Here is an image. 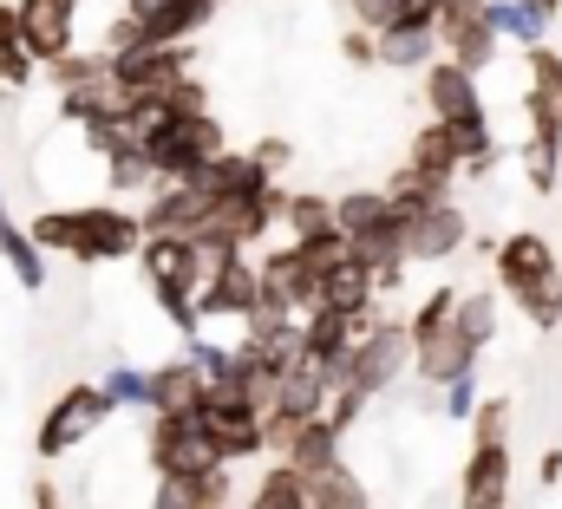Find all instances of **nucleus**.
I'll return each mask as SVG.
<instances>
[{
	"label": "nucleus",
	"instance_id": "obj_12",
	"mask_svg": "<svg viewBox=\"0 0 562 509\" xmlns=\"http://www.w3.org/2000/svg\"><path fill=\"white\" fill-rule=\"evenodd\" d=\"M340 249H301V242H281L256 261V307H276V314H301L314 307V274L321 261Z\"/></svg>",
	"mask_w": 562,
	"mask_h": 509
},
{
	"label": "nucleus",
	"instance_id": "obj_40",
	"mask_svg": "<svg viewBox=\"0 0 562 509\" xmlns=\"http://www.w3.org/2000/svg\"><path fill=\"white\" fill-rule=\"evenodd\" d=\"M438 7H445V0H393L386 26H431V20H438Z\"/></svg>",
	"mask_w": 562,
	"mask_h": 509
},
{
	"label": "nucleus",
	"instance_id": "obj_10",
	"mask_svg": "<svg viewBox=\"0 0 562 509\" xmlns=\"http://www.w3.org/2000/svg\"><path fill=\"white\" fill-rule=\"evenodd\" d=\"M190 411H196V425H203V438H210V451H216L223 464L262 457V405H256V398H243V392H229V385H203Z\"/></svg>",
	"mask_w": 562,
	"mask_h": 509
},
{
	"label": "nucleus",
	"instance_id": "obj_26",
	"mask_svg": "<svg viewBox=\"0 0 562 509\" xmlns=\"http://www.w3.org/2000/svg\"><path fill=\"white\" fill-rule=\"evenodd\" d=\"M203 385H210V380H203V366L183 353V360H170V366L144 373V411H190Z\"/></svg>",
	"mask_w": 562,
	"mask_h": 509
},
{
	"label": "nucleus",
	"instance_id": "obj_29",
	"mask_svg": "<svg viewBox=\"0 0 562 509\" xmlns=\"http://www.w3.org/2000/svg\"><path fill=\"white\" fill-rule=\"evenodd\" d=\"M307 497H314L321 509H373V497H367V484L353 477V464H347V457L321 464V471L307 477Z\"/></svg>",
	"mask_w": 562,
	"mask_h": 509
},
{
	"label": "nucleus",
	"instance_id": "obj_44",
	"mask_svg": "<svg viewBox=\"0 0 562 509\" xmlns=\"http://www.w3.org/2000/svg\"><path fill=\"white\" fill-rule=\"evenodd\" d=\"M33 509H66V504H59V484H53V477H33Z\"/></svg>",
	"mask_w": 562,
	"mask_h": 509
},
{
	"label": "nucleus",
	"instance_id": "obj_42",
	"mask_svg": "<svg viewBox=\"0 0 562 509\" xmlns=\"http://www.w3.org/2000/svg\"><path fill=\"white\" fill-rule=\"evenodd\" d=\"M438 392H445V411H451V418H471V405H477L471 373H464V380H451V385H438Z\"/></svg>",
	"mask_w": 562,
	"mask_h": 509
},
{
	"label": "nucleus",
	"instance_id": "obj_45",
	"mask_svg": "<svg viewBox=\"0 0 562 509\" xmlns=\"http://www.w3.org/2000/svg\"><path fill=\"white\" fill-rule=\"evenodd\" d=\"M537 484H543V490H550V484H562V451H550V457H543V471H537Z\"/></svg>",
	"mask_w": 562,
	"mask_h": 509
},
{
	"label": "nucleus",
	"instance_id": "obj_34",
	"mask_svg": "<svg viewBox=\"0 0 562 509\" xmlns=\"http://www.w3.org/2000/svg\"><path fill=\"white\" fill-rule=\"evenodd\" d=\"M451 327H458V333H464V340H471V347L484 353V347L497 340V294H464V287H458Z\"/></svg>",
	"mask_w": 562,
	"mask_h": 509
},
{
	"label": "nucleus",
	"instance_id": "obj_43",
	"mask_svg": "<svg viewBox=\"0 0 562 509\" xmlns=\"http://www.w3.org/2000/svg\"><path fill=\"white\" fill-rule=\"evenodd\" d=\"M288 157H294V150H288L281 137H262V144H256V163H262V170H288Z\"/></svg>",
	"mask_w": 562,
	"mask_h": 509
},
{
	"label": "nucleus",
	"instance_id": "obj_37",
	"mask_svg": "<svg viewBox=\"0 0 562 509\" xmlns=\"http://www.w3.org/2000/svg\"><path fill=\"white\" fill-rule=\"evenodd\" d=\"M406 163H419V170H438V177H458V144H451V131L431 125L413 131V150H406Z\"/></svg>",
	"mask_w": 562,
	"mask_h": 509
},
{
	"label": "nucleus",
	"instance_id": "obj_13",
	"mask_svg": "<svg viewBox=\"0 0 562 509\" xmlns=\"http://www.w3.org/2000/svg\"><path fill=\"white\" fill-rule=\"evenodd\" d=\"M431 39H438V59L464 66V72H484L497 59V33H491V0H445L438 20H431Z\"/></svg>",
	"mask_w": 562,
	"mask_h": 509
},
{
	"label": "nucleus",
	"instance_id": "obj_33",
	"mask_svg": "<svg viewBox=\"0 0 562 509\" xmlns=\"http://www.w3.org/2000/svg\"><path fill=\"white\" fill-rule=\"evenodd\" d=\"M33 53L20 46V20H13V0H0V92H26L33 86Z\"/></svg>",
	"mask_w": 562,
	"mask_h": 509
},
{
	"label": "nucleus",
	"instance_id": "obj_32",
	"mask_svg": "<svg viewBox=\"0 0 562 509\" xmlns=\"http://www.w3.org/2000/svg\"><path fill=\"white\" fill-rule=\"evenodd\" d=\"M491 33L497 39H517V46H537L550 33V13L537 0H491Z\"/></svg>",
	"mask_w": 562,
	"mask_h": 509
},
{
	"label": "nucleus",
	"instance_id": "obj_27",
	"mask_svg": "<svg viewBox=\"0 0 562 509\" xmlns=\"http://www.w3.org/2000/svg\"><path fill=\"white\" fill-rule=\"evenodd\" d=\"M340 457V431L314 411V418H301L294 431H288V444H281V464H294L301 477H314L321 464H334Z\"/></svg>",
	"mask_w": 562,
	"mask_h": 509
},
{
	"label": "nucleus",
	"instance_id": "obj_5",
	"mask_svg": "<svg viewBox=\"0 0 562 509\" xmlns=\"http://www.w3.org/2000/svg\"><path fill=\"white\" fill-rule=\"evenodd\" d=\"M132 131H138V150H144V163H150L157 183L190 177L196 163H210L229 144V131L216 125V112H157V118H144Z\"/></svg>",
	"mask_w": 562,
	"mask_h": 509
},
{
	"label": "nucleus",
	"instance_id": "obj_7",
	"mask_svg": "<svg viewBox=\"0 0 562 509\" xmlns=\"http://www.w3.org/2000/svg\"><path fill=\"white\" fill-rule=\"evenodd\" d=\"M53 86H59V118L66 125H99V118H125V92H119V79H112V59H105V46L99 53H59L53 66Z\"/></svg>",
	"mask_w": 562,
	"mask_h": 509
},
{
	"label": "nucleus",
	"instance_id": "obj_16",
	"mask_svg": "<svg viewBox=\"0 0 562 509\" xmlns=\"http://www.w3.org/2000/svg\"><path fill=\"white\" fill-rule=\"evenodd\" d=\"M373 314H380V307H373ZM373 314L307 307V314H301V366H307V373H321V380L334 385V380H340V360H347V347L360 340V327H367Z\"/></svg>",
	"mask_w": 562,
	"mask_h": 509
},
{
	"label": "nucleus",
	"instance_id": "obj_17",
	"mask_svg": "<svg viewBox=\"0 0 562 509\" xmlns=\"http://www.w3.org/2000/svg\"><path fill=\"white\" fill-rule=\"evenodd\" d=\"M464 242H471V223H464V210L451 196H438L425 210H400V249H406V261H445Z\"/></svg>",
	"mask_w": 562,
	"mask_h": 509
},
{
	"label": "nucleus",
	"instance_id": "obj_18",
	"mask_svg": "<svg viewBox=\"0 0 562 509\" xmlns=\"http://www.w3.org/2000/svg\"><path fill=\"white\" fill-rule=\"evenodd\" d=\"M13 20H20V46L33 53V66H53L59 53H72L79 0H13Z\"/></svg>",
	"mask_w": 562,
	"mask_h": 509
},
{
	"label": "nucleus",
	"instance_id": "obj_8",
	"mask_svg": "<svg viewBox=\"0 0 562 509\" xmlns=\"http://www.w3.org/2000/svg\"><path fill=\"white\" fill-rule=\"evenodd\" d=\"M413 366V340H406V320H393V314H373L367 327H360V340L347 347V360H340V380L347 392H360V398H380L386 385L400 380Z\"/></svg>",
	"mask_w": 562,
	"mask_h": 509
},
{
	"label": "nucleus",
	"instance_id": "obj_1",
	"mask_svg": "<svg viewBox=\"0 0 562 509\" xmlns=\"http://www.w3.org/2000/svg\"><path fill=\"white\" fill-rule=\"evenodd\" d=\"M26 236L53 255H72L79 268H99V261H132L144 242L138 216L125 203H79V210H40L26 223Z\"/></svg>",
	"mask_w": 562,
	"mask_h": 509
},
{
	"label": "nucleus",
	"instance_id": "obj_9",
	"mask_svg": "<svg viewBox=\"0 0 562 509\" xmlns=\"http://www.w3.org/2000/svg\"><path fill=\"white\" fill-rule=\"evenodd\" d=\"M281 203H288V190L281 183H262V190H249V196H223V203H210V216L196 223V249L216 255V249H249V242H262L269 229L281 223Z\"/></svg>",
	"mask_w": 562,
	"mask_h": 509
},
{
	"label": "nucleus",
	"instance_id": "obj_19",
	"mask_svg": "<svg viewBox=\"0 0 562 509\" xmlns=\"http://www.w3.org/2000/svg\"><path fill=\"white\" fill-rule=\"evenodd\" d=\"M425 105L438 125H484V92H477V72L451 66V59H425Z\"/></svg>",
	"mask_w": 562,
	"mask_h": 509
},
{
	"label": "nucleus",
	"instance_id": "obj_46",
	"mask_svg": "<svg viewBox=\"0 0 562 509\" xmlns=\"http://www.w3.org/2000/svg\"><path fill=\"white\" fill-rule=\"evenodd\" d=\"M537 7H543V13H550V20H557V13H562V0H537Z\"/></svg>",
	"mask_w": 562,
	"mask_h": 509
},
{
	"label": "nucleus",
	"instance_id": "obj_3",
	"mask_svg": "<svg viewBox=\"0 0 562 509\" xmlns=\"http://www.w3.org/2000/svg\"><path fill=\"white\" fill-rule=\"evenodd\" d=\"M504 504H510V398H477L458 509H504Z\"/></svg>",
	"mask_w": 562,
	"mask_h": 509
},
{
	"label": "nucleus",
	"instance_id": "obj_38",
	"mask_svg": "<svg viewBox=\"0 0 562 509\" xmlns=\"http://www.w3.org/2000/svg\"><path fill=\"white\" fill-rule=\"evenodd\" d=\"M557 170H562V137H530V144H524V177H530L537 196L557 190Z\"/></svg>",
	"mask_w": 562,
	"mask_h": 509
},
{
	"label": "nucleus",
	"instance_id": "obj_36",
	"mask_svg": "<svg viewBox=\"0 0 562 509\" xmlns=\"http://www.w3.org/2000/svg\"><path fill=\"white\" fill-rule=\"evenodd\" d=\"M380 216H393L386 190H347V196H334V223H340V236H360V229H373Z\"/></svg>",
	"mask_w": 562,
	"mask_h": 509
},
{
	"label": "nucleus",
	"instance_id": "obj_28",
	"mask_svg": "<svg viewBox=\"0 0 562 509\" xmlns=\"http://www.w3.org/2000/svg\"><path fill=\"white\" fill-rule=\"evenodd\" d=\"M373 53L393 72H419L425 59H438V39H431V26H380L373 33Z\"/></svg>",
	"mask_w": 562,
	"mask_h": 509
},
{
	"label": "nucleus",
	"instance_id": "obj_47",
	"mask_svg": "<svg viewBox=\"0 0 562 509\" xmlns=\"http://www.w3.org/2000/svg\"><path fill=\"white\" fill-rule=\"evenodd\" d=\"M203 509H229V504H203Z\"/></svg>",
	"mask_w": 562,
	"mask_h": 509
},
{
	"label": "nucleus",
	"instance_id": "obj_35",
	"mask_svg": "<svg viewBox=\"0 0 562 509\" xmlns=\"http://www.w3.org/2000/svg\"><path fill=\"white\" fill-rule=\"evenodd\" d=\"M249 509H307V477L294 464H269L262 484H256V497H249Z\"/></svg>",
	"mask_w": 562,
	"mask_h": 509
},
{
	"label": "nucleus",
	"instance_id": "obj_6",
	"mask_svg": "<svg viewBox=\"0 0 562 509\" xmlns=\"http://www.w3.org/2000/svg\"><path fill=\"white\" fill-rule=\"evenodd\" d=\"M451 307H458V287H438L425 294L419 314L406 320V340H413V366L425 385H451L464 373H477V347L451 327Z\"/></svg>",
	"mask_w": 562,
	"mask_h": 509
},
{
	"label": "nucleus",
	"instance_id": "obj_50",
	"mask_svg": "<svg viewBox=\"0 0 562 509\" xmlns=\"http://www.w3.org/2000/svg\"><path fill=\"white\" fill-rule=\"evenodd\" d=\"M216 7H229V0H216Z\"/></svg>",
	"mask_w": 562,
	"mask_h": 509
},
{
	"label": "nucleus",
	"instance_id": "obj_30",
	"mask_svg": "<svg viewBox=\"0 0 562 509\" xmlns=\"http://www.w3.org/2000/svg\"><path fill=\"white\" fill-rule=\"evenodd\" d=\"M0 261L13 268V281H20L26 294H40V287H46V249H40V242H33L13 216L0 223Z\"/></svg>",
	"mask_w": 562,
	"mask_h": 509
},
{
	"label": "nucleus",
	"instance_id": "obj_41",
	"mask_svg": "<svg viewBox=\"0 0 562 509\" xmlns=\"http://www.w3.org/2000/svg\"><path fill=\"white\" fill-rule=\"evenodd\" d=\"M340 59H347V66H380V53H373V33H367V26H353V33L340 39Z\"/></svg>",
	"mask_w": 562,
	"mask_h": 509
},
{
	"label": "nucleus",
	"instance_id": "obj_2",
	"mask_svg": "<svg viewBox=\"0 0 562 509\" xmlns=\"http://www.w3.org/2000/svg\"><path fill=\"white\" fill-rule=\"evenodd\" d=\"M491 268H497V287L517 301V314L537 327V333H557L562 327V268L557 249L537 236V229H517L491 249Z\"/></svg>",
	"mask_w": 562,
	"mask_h": 509
},
{
	"label": "nucleus",
	"instance_id": "obj_39",
	"mask_svg": "<svg viewBox=\"0 0 562 509\" xmlns=\"http://www.w3.org/2000/svg\"><path fill=\"white\" fill-rule=\"evenodd\" d=\"M105 398H112V405H144V373H138V366L105 373Z\"/></svg>",
	"mask_w": 562,
	"mask_h": 509
},
{
	"label": "nucleus",
	"instance_id": "obj_20",
	"mask_svg": "<svg viewBox=\"0 0 562 509\" xmlns=\"http://www.w3.org/2000/svg\"><path fill=\"white\" fill-rule=\"evenodd\" d=\"M79 131H86V144L105 157V183H112V190H150V183H157L150 163H144V150H138L132 118H99V125H79Z\"/></svg>",
	"mask_w": 562,
	"mask_h": 509
},
{
	"label": "nucleus",
	"instance_id": "obj_49",
	"mask_svg": "<svg viewBox=\"0 0 562 509\" xmlns=\"http://www.w3.org/2000/svg\"><path fill=\"white\" fill-rule=\"evenodd\" d=\"M307 509H321V504H314V497H307Z\"/></svg>",
	"mask_w": 562,
	"mask_h": 509
},
{
	"label": "nucleus",
	"instance_id": "obj_15",
	"mask_svg": "<svg viewBox=\"0 0 562 509\" xmlns=\"http://www.w3.org/2000/svg\"><path fill=\"white\" fill-rule=\"evenodd\" d=\"M144 451H150V471H157V477L223 464V457L210 451V438H203L196 411H150V438H144Z\"/></svg>",
	"mask_w": 562,
	"mask_h": 509
},
{
	"label": "nucleus",
	"instance_id": "obj_14",
	"mask_svg": "<svg viewBox=\"0 0 562 509\" xmlns=\"http://www.w3.org/2000/svg\"><path fill=\"white\" fill-rule=\"evenodd\" d=\"M196 314L203 320H243L256 314V261L243 249H216L196 281Z\"/></svg>",
	"mask_w": 562,
	"mask_h": 509
},
{
	"label": "nucleus",
	"instance_id": "obj_23",
	"mask_svg": "<svg viewBox=\"0 0 562 509\" xmlns=\"http://www.w3.org/2000/svg\"><path fill=\"white\" fill-rule=\"evenodd\" d=\"M281 223H288V242H301V249H347V236L334 223V196H288Z\"/></svg>",
	"mask_w": 562,
	"mask_h": 509
},
{
	"label": "nucleus",
	"instance_id": "obj_48",
	"mask_svg": "<svg viewBox=\"0 0 562 509\" xmlns=\"http://www.w3.org/2000/svg\"><path fill=\"white\" fill-rule=\"evenodd\" d=\"M0 223H7V203H0Z\"/></svg>",
	"mask_w": 562,
	"mask_h": 509
},
{
	"label": "nucleus",
	"instance_id": "obj_22",
	"mask_svg": "<svg viewBox=\"0 0 562 509\" xmlns=\"http://www.w3.org/2000/svg\"><path fill=\"white\" fill-rule=\"evenodd\" d=\"M314 307H340V314H373L380 307V287H373V274L353 261V255H327L321 261V274H314ZM307 314V307H301Z\"/></svg>",
	"mask_w": 562,
	"mask_h": 509
},
{
	"label": "nucleus",
	"instance_id": "obj_25",
	"mask_svg": "<svg viewBox=\"0 0 562 509\" xmlns=\"http://www.w3.org/2000/svg\"><path fill=\"white\" fill-rule=\"evenodd\" d=\"M216 13H223L216 0H157L138 26H144V39H150V46H170V39H196Z\"/></svg>",
	"mask_w": 562,
	"mask_h": 509
},
{
	"label": "nucleus",
	"instance_id": "obj_4",
	"mask_svg": "<svg viewBox=\"0 0 562 509\" xmlns=\"http://www.w3.org/2000/svg\"><path fill=\"white\" fill-rule=\"evenodd\" d=\"M138 268L164 307V320H177V333H203V314H196V281L210 268V255L196 249L190 236H144L138 242Z\"/></svg>",
	"mask_w": 562,
	"mask_h": 509
},
{
	"label": "nucleus",
	"instance_id": "obj_21",
	"mask_svg": "<svg viewBox=\"0 0 562 509\" xmlns=\"http://www.w3.org/2000/svg\"><path fill=\"white\" fill-rule=\"evenodd\" d=\"M530 59V86H524V112H530V137H562V53L557 46H524Z\"/></svg>",
	"mask_w": 562,
	"mask_h": 509
},
{
	"label": "nucleus",
	"instance_id": "obj_24",
	"mask_svg": "<svg viewBox=\"0 0 562 509\" xmlns=\"http://www.w3.org/2000/svg\"><path fill=\"white\" fill-rule=\"evenodd\" d=\"M203 504H229V464L157 477V509H203Z\"/></svg>",
	"mask_w": 562,
	"mask_h": 509
},
{
	"label": "nucleus",
	"instance_id": "obj_11",
	"mask_svg": "<svg viewBox=\"0 0 562 509\" xmlns=\"http://www.w3.org/2000/svg\"><path fill=\"white\" fill-rule=\"evenodd\" d=\"M119 405L105 398V385H66L59 398H53V411L40 418V438H33V451L46 457V464H59L66 451H79L105 418H112Z\"/></svg>",
	"mask_w": 562,
	"mask_h": 509
},
{
	"label": "nucleus",
	"instance_id": "obj_31",
	"mask_svg": "<svg viewBox=\"0 0 562 509\" xmlns=\"http://www.w3.org/2000/svg\"><path fill=\"white\" fill-rule=\"evenodd\" d=\"M451 183H458V177H438V170H419V163H400V170L386 177V203H393V210H425V203L451 196Z\"/></svg>",
	"mask_w": 562,
	"mask_h": 509
}]
</instances>
